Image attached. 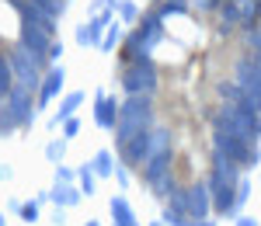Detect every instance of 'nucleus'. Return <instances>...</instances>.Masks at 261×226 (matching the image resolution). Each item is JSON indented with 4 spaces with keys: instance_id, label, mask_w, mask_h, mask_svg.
I'll use <instances>...</instances> for the list:
<instances>
[{
    "instance_id": "obj_17",
    "label": "nucleus",
    "mask_w": 261,
    "mask_h": 226,
    "mask_svg": "<svg viewBox=\"0 0 261 226\" xmlns=\"http://www.w3.org/2000/svg\"><path fill=\"white\" fill-rule=\"evenodd\" d=\"M112 216H115V226H140L136 216H133V209H129V202H125L122 195L112 199Z\"/></svg>"
},
{
    "instance_id": "obj_20",
    "label": "nucleus",
    "mask_w": 261,
    "mask_h": 226,
    "mask_svg": "<svg viewBox=\"0 0 261 226\" xmlns=\"http://www.w3.org/2000/svg\"><path fill=\"white\" fill-rule=\"evenodd\" d=\"M91 167H94V174H98V178H108V174H115V167H119V164L112 160V153H108V150H101Z\"/></svg>"
},
{
    "instance_id": "obj_18",
    "label": "nucleus",
    "mask_w": 261,
    "mask_h": 226,
    "mask_svg": "<svg viewBox=\"0 0 261 226\" xmlns=\"http://www.w3.org/2000/svg\"><path fill=\"white\" fill-rule=\"evenodd\" d=\"M14 87H18V77H14L11 56H0V98H7Z\"/></svg>"
},
{
    "instance_id": "obj_26",
    "label": "nucleus",
    "mask_w": 261,
    "mask_h": 226,
    "mask_svg": "<svg viewBox=\"0 0 261 226\" xmlns=\"http://www.w3.org/2000/svg\"><path fill=\"white\" fill-rule=\"evenodd\" d=\"M63 150H66V146H63V139H56V143L45 146V157H49L53 164H60V160H63Z\"/></svg>"
},
{
    "instance_id": "obj_3",
    "label": "nucleus",
    "mask_w": 261,
    "mask_h": 226,
    "mask_svg": "<svg viewBox=\"0 0 261 226\" xmlns=\"http://www.w3.org/2000/svg\"><path fill=\"white\" fill-rule=\"evenodd\" d=\"M32 94L28 87H14L7 98H4V111H0V132H14L21 125H32L35 122V108H32Z\"/></svg>"
},
{
    "instance_id": "obj_33",
    "label": "nucleus",
    "mask_w": 261,
    "mask_h": 226,
    "mask_svg": "<svg viewBox=\"0 0 261 226\" xmlns=\"http://www.w3.org/2000/svg\"><path fill=\"white\" fill-rule=\"evenodd\" d=\"M60 52H63V42H53L49 45V60H60Z\"/></svg>"
},
{
    "instance_id": "obj_39",
    "label": "nucleus",
    "mask_w": 261,
    "mask_h": 226,
    "mask_svg": "<svg viewBox=\"0 0 261 226\" xmlns=\"http://www.w3.org/2000/svg\"><path fill=\"white\" fill-rule=\"evenodd\" d=\"M87 226H98V223H87Z\"/></svg>"
},
{
    "instance_id": "obj_7",
    "label": "nucleus",
    "mask_w": 261,
    "mask_h": 226,
    "mask_svg": "<svg viewBox=\"0 0 261 226\" xmlns=\"http://www.w3.org/2000/svg\"><path fill=\"white\" fill-rule=\"evenodd\" d=\"M11 66H14V77H18L21 87H28V91H39L42 87V73L39 63H35V56H32V49L21 42V45H14V52H11Z\"/></svg>"
},
{
    "instance_id": "obj_32",
    "label": "nucleus",
    "mask_w": 261,
    "mask_h": 226,
    "mask_svg": "<svg viewBox=\"0 0 261 226\" xmlns=\"http://www.w3.org/2000/svg\"><path fill=\"white\" fill-rule=\"evenodd\" d=\"M56 181H73V171H70V167H60V164H56Z\"/></svg>"
},
{
    "instance_id": "obj_34",
    "label": "nucleus",
    "mask_w": 261,
    "mask_h": 226,
    "mask_svg": "<svg viewBox=\"0 0 261 226\" xmlns=\"http://www.w3.org/2000/svg\"><path fill=\"white\" fill-rule=\"evenodd\" d=\"M115 178H119V185H122V188L129 185V174H125V167H115Z\"/></svg>"
},
{
    "instance_id": "obj_9",
    "label": "nucleus",
    "mask_w": 261,
    "mask_h": 226,
    "mask_svg": "<svg viewBox=\"0 0 261 226\" xmlns=\"http://www.w3.org/2000/svg\"><path fill=\"white\" fill-rule=\"evenodd\" d=\"M209 212H213V188H209V181H199V185L188 188V216L205 219Z\"/></svg>"
},
{
    "instance_id": "obj_11",
    "label": "nucleus",
    "mask_w": 261,
    "mask_h": 226,
    "mask_svg": "<svg viewBox=\"0 0 261 226\" xmlns=\"http://www.w3.org/2000/svg\"><path fill=\"white\" fill-rule=\"evenodd\" d=\"M213 185H237L241 181V164L223 157V153H213V174H209Z\"/></svg>"
},
{
    "instance_id": "obj_4",
    "label": "nucleus",
    "mask_w": 261,
    "mask_h": 226,
    "mask_svg": "<svg viewBox=\"0 0 261 226\" xmlns=\"http://www.w3.org/2000/svg\"><path fill=\"white\" fill-rule=\"evenodd\" d=\"M216 125L233 129L237 136H244L247 143H258L261 139V111H247L241 104H226L216 111Z\"/></svg>"
},
{
    "instance_id": "obj_28",
    "label": "nucleus",
    "mask_w": 261,
    "mask_h": 226,
    "mask_svg": "<svg viewBox=\"0 0 261 226\" xmlns=\"http://www.w3.org/2000/svg\"><path fill=\"white\" fill-rule=\"evenodd\" d=\"M77 45H94V35H91V24H81V28H77Z\"/></svg>"
},
{
    "instance_id": "obj_25",
    "label": "nucleus",
    "mask_w": 261,
    "mask_h": 226,
    "mask_svg": "<svg viewBox=\"0 0 261 226\" xmlns=\"http://www.w3.org/2000/svg\"><path fill=\"white\" fill-rule=\"evenodd\" d=\"M247 199H251V181L241 178V181H237V212H241V206L247 202Z\"/></svg>"
},
{
    "instance_id": "obj_14",
    "label": "nucleus",
    "mask_w": 261,
    "mask_h": 226,
    "mask_svg": "<svg viewBox=\"0 0 261 226\" xmlns=\"http://www.w3.org/2000/svg\"><path fill=\"white\" fill-rule=\"evenodd\" d=\"M21 42L28 45V49H35V52H49V45H53V35L39 28V24H28V21H21Z\"/></svg>"
},
{
    "instance_id": "obj_8",
    "label": "nucleus",
    "mask_w": 261,
    "mask_h": 226,
    "mask_svg": "<svg viewBox=\"0 0 261 226\" xmlns=\"http://www.w3.org/2000/svg\"><path fill=\"white\" fill-rule=\"evenodd\" d=\"M233 77H237V83L244 87V94L251 98V104L261 111V70L254 66V60H241L237 70H233Z\"/></svg>"
},
{
    "instance_id": "obj_22",
    "label": "nucleus",
    "mask_w": 261,
    "mask_h": 226,
    "mask_svg": "<svg viewBox=\"0 0 261 226\" xmlns=\"http://www.w3.org/2000/svg\"><path fill=\"white\" fill-rule=\"evenodd\" d=\"M167 199H171V209H174V212H185V216H188V191H185V188H171Z\"/></svg>"
},
{
    "instance_id": "obj_21",
    "label": "nucleus",
    "mask_w": 261,
    "mask_h": 226,
    "mask_svg": "<svg viewBox=\"0 0 261 226\" xmlns=\"http://www.w3.org/2000/svg\"><path fill=\"white\" fill-rule=\"evenodd\" d=\"M32 4H35V7H42L49 18H56V21H60L63 11H66V0H32Z\"/></svg>"
},
{
    "instance_id": "obj_36",
    "label": "nucleus",
    "mask_w": 261,
    "mask_h": 226,
    "mask_svg": "<svg viewBox=\"0 0 261 226\" xmlns=\"http://www.w3.org/2000/svg\"><path fill=\"white\" fill-rule=\"evenodd\" d=\"M251 60H254V66H258V70H261V52H254V56H251Z\"/></svg>"
},
{
    "instance_id": "obj_2",
    "label": "nucleus",
    "mask_w": 261,
    "mask_h": 226,
    "mask_svg": "<svg viewBox=\"0 0 261 226\" xmlns=\"http://www.w3.org/2000/svg\"><path fill=\"white\" fill-rule=\"evenodd\" d=\"M213 150L223 153V157H230V160H237L241 167H258L261 164L258 143H247L244 136H237V132L226 129V125H216V129H213Z\"/></svg>"
},
{
    "instance_id": "obj_19",
    "label": "nucleus",
    "mask_w": 261,
    "mask_h": 226,
    "mask_svg": "<svg viewBox=\"0 0 261 226\" xmlns=\"http://www.w3.org/2000/svg\"><path fill=\"white\" fill-rule=\"evenodd\" d=\"M167 150H171V132L167 129H153L150 132V157L153 153H167Z\"/></svg>"
},
{
    "instance_id": "obj_35",
    "label": "nucleus",
    "mask_w": 261,
    "mask_h": 226,
    "mask_svg": "<svg viewBox=\"0 0 261 226\" xmlns=\"http://www.w3.org/2000/svg\"><path fill=\"white\" fill-rule=\"evenodd\" d=\"M233 223H237V226H258V223H254V219H247V216H237Z\"/></svg>"
},
{
    "instance_id": "obj_37",
    "label": "nucleus",
    "mask_w": 261,
    "mask_h": 226,
    "mask_svg": "<svg viewBox=\"0 0 261 226\" xmlns=\"http://www.w3.org/2000/svg\"><path fill=\"white\" fill-rule=\"evenodd\" d=\"M153 226H167V219H164V216H161V219H157V223H153Z\"/></svg>"
},
{
    "instance_id": "obj_38",
    "label": "nucleus",
    "mask_w": 261,
    "mask_h": 226,
    "mask_svg": "<svg viewBox=\"0 0 261 226\" xmlns=\"http://www.w3.org/2000/svg\"><path fill=\"white\" fill-rule=\"evenodd\" d=\"M0 226H7V223H4V216H0Z\"/></svg>"
},
{
    "instance_id": "obj_6",
    "label": "nucleus",
    "mask_w": 261,
    "mask_h": 226,
    "mask_svg": "<svg viewBox=\"0 0 261 226\" xmlns=\"http://www.w3.org/2000/svg\"><path fill=\"white\" fill-rule=\"evenodd\" d=\"M171 150L167 153H153L146 164H143V181L153 188V195H171L174 188V171H171Z\"/></svg>"
},
{
    "instance_id": "obj_24",
    "label": "nucleus",
    "mask_w": 261,
    "mask_h": 226,
    "mask_svg": "<svg viewBox=\"0 0 261 226\" xmlns=\"http://www.w3.org/2000/svg\"><path fill=\"white\" fill-rule=\"evenodd\" d=\"M21 219H24V223H35V219H39V202H21Z\"/></svg>"
},
{
    "instance_id": "obj_30",
    "label": "nucleus",
    "mask_w": 261,
    "mask_h": 226,
    "mask_svg": "<svg viewBox=\"0 0 261 226\" xmlns=\"http://www.w3.org/2000/svg\"><path fill=\"white\" fill-rule=\"evenodd\" d=\"M63 132H66V139L77 136V132H81V122H77V119H66V122H63Z\"/></svg>"
},
{
    "instance_id": "obj_5",
    "label": "nucleus",
    "mask_w": 261,
    "mask_h": 226,
    "mask_svg": "<svg viewBox=\"0 0 261 226\" xmlns=\"http://www.w3.org/2000/svg\"><path fill=\"white\" fill-rule=\"evenodd\" d=\"M122 87H125V94H153L157 91V66L150 63V56L129 60L122 66Z\"/></svg>"
},
{
    "instance_id": "obj_1",
    "label": "nucleus",
    "mask_w": 261,
    "mask_h": 226,
    "mask_svg": "<svg viewBox=\"0 0 261 226\" xmlns=\"http://www.w3.org/2000/svg\"><path fill=\"white\" fill-rule=\"evenodd\" d=\"M153 125V104H150V94H129L119 108V125H115V143L125 146L133 136L140 132H150Z\"/></svg>"
},
{
    "instance_id": "obj_10",
    "label": "nucleus",
    "mask_w": 261,
    "mask_h": 226,
    "mask_svg": "<svg viewBox=\"0 0 261 226\" xmlns=\"http://www.w3.org/2000/svg\"><path fill=\"white\" fill-rule=\"evenodd\" d=\"M119 157L125 160V167H143L150 160V132H140L125 146H119Z\"/></svg>"
},
{
    "instance_id": "obj_16",
    "label": "nucleus",
    "mask_w": 261,
    "mask_h": 226,
    "mask_svg": "<svg viewBox=\"0 0 261 226\" xmlns=\"http://www.w3.org/2000/svg\"><path fill=\"white\" fill-rule=\"evenodd\" d=\"M56 206H77L81 202V188H73L70 181H56V188H53V195H49Z\"/></svg>"
},
{
    "instance_id": "obj_12",
    "label": "nucleus",
    "mask_w": 261,
    "mask_h": 226,
    "mask_svg": "<svg viewBox=\"0 0 261 226\" xmlns=\"http://www.w3.org/2000/svg\"><path fill=\"white\" fill-rule=\"evenodd\" d=\"M119 108L115 98H108V94H98V108H94V125L98 129H115L119 125Z\"/></svg>"
},
{
    "instance_id": "obj_23",
    "label": "nucleus",
    "mask_w": 261,
    "mask_h": 226,
    "mask_svg": "<svg viewBox=\"0 0 261 226\" xmlns=\"http://www.w3.org/2000/svg\"><path fill=\"white\" fill-rule=\"evenodd\" d=\"M77 178H81V191L91 195V191H94V178H98V174H94V167H81V171H77Z\"/></svg>"
},
{
    "instance_id": "obj_13",
    "label": "nucleus",
    "mask_w": 261,
    "mask_h": 226,
    "mask_svg": "<svg viewBox=\"0 0 261 226\" xmlns=\"http://www.w3.org/2000/svg\"><path fill=\"white\" fill-rule=\"evenodd\" d=\"M63 66H53V70H45V77H42V87H39V108H45V104L53 101L56 94L63 91Z\"/></svg>"
},
{
    "instance_id": "obj_29",
    "label": "nucleus",
    "mask_w": 261,
    "mask_h": 226,
    "mask_svg": "<svg viewBox=\"0 0 261 226\" xmlns=\"http://www.w3.org/2000/svg\"><path fill=\"white\" fill-rule=\"evenodd\" d=\"M188 7H199V11H213V7H220V0H188Z\"/></svg>"
},
{
    "instance_id": "obj_27",
    "label": "nucleus",
    "mask_w": 261,
    "mask_h": 226,
    "mask_svg": "<svg viewBox=\"0 0 261 226\" xmlns=\"http://www.w3.org/2000/svg\"><path fill=\"white\" fill-rule=\"evenodd\" d=\"M119 24H112V28H108V35H105V39H101V49H105V52H108V49H112V45H115V42H119Z\"/></svg>"
},
{
    "instance_id": "obj_31",
    "label": "nucleus",
    "mask_w": 261,
    "mask_h": 226,
    "mask_svg": "<svg viewBox=\"0 0 261 226\" xmlns=\"http://www.w3.org/2000/svg\"><path fill=\"white\" fill-rule=\"evenodd\" d=\"M119 11H122V18H125V21L136 18V4H119Z\"/></svg>"
},
{
    "instance_id": "obj_15",
    "label": "nucleus",
    "mask_w": 261,
    "mask_h": 226,
    "mask_svg": "<svg viewBox=\"0 0 261 226\" xmlns=\"http://www.w3.org/2000/svg\"><path fill=\"white\" fill-rule=\"evenodd\" d=\"M81 104H84V94H81V91H73V94H66V98L60 101V111L53 115V122H49V125L56 129L60 122H66V119H73V111H77Z\"/></svg>"
}]
</instances>
